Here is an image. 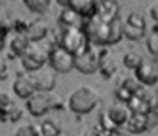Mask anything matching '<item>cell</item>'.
I'll return each instance as SVG.
<instances>
[{
  "label": "cell",
  "mask_w": 158,
  "mask_h": 136,
  "mask_svg": "<svg viewBox=\"0 0 158 136\" xmlns=\"http://www.w3.org/2000/svg\"><path fill=\"white\" fill-rule=\"evenodd\" d=\"M24 2V5L27 7L29 10H32V12H46L48 10V7L51 5V0H22Z\"/></svg>",
  "instance_id": "603a6c76"
},
{
  "label": "cell",
  "mask_w": 158,
  "mask_h": 136,
  "mask_svg": "<svg viewBox=\"0 0 158 136\" xmlns=\"http://www.w3.org/2000/svg\"><path fill=\"white\" fill-rule=\"evenodd\" d=\"M27 46H29V39L26 37L24 32H15L14 36H12L10 43H9L12 56H22L24 51L27 49Z\"/></svg>",
  "instance_id": "e0dca14e"
},
{
  "label": "cell",
  "mask_w": 158,
  "mask_h": 136,
  "mask_svg": "<svg viewBox=\"0 0 158 136\" xmlns=\"http://www.w3.org/2000/svg\"><path fill=\"white\" fill-rule=\"evenodd\" d=\"M82 29H83V32H85V36H87L90 44H95V46H107L109 44L110 22H104V20L97 19L94 15L90 19L83 20Z\"/></svg>",
  "instance_id": "3957f363"
},
{
  "label": "cell",
  "mask_w": 158,
  "mask_h": 136,
  "mask_svg": "<svg viewBox=\"0 0 158 136\" xmlns=\"http://www.w3.org/2000/svg\"><path fill=\"white\" fill-rule=\"evenodd\" d=\"M60 105H61L60 97L51 92H34L26 100V109L29 111V114L36 116V117L46 114L51 109H58Z\"/></svg>",
  "instance_id": "277c9868"
},
{
  "label": "cell",
  "mask_w": 158,
  "mask_h": 136,
  "mask_svg": "<svg viewBox=\"0 0 158 136\" xmlns=\"http://www.w3.org/2000/svg\"><path fill=\"white\" fill-rule=\"evenodd\" d=\"M12 102H14V99H12V95L9 94V92L0 90V111H2V109H5V107H9Z\"/></svg>",
  "instance_id": "4316f807"
},
{
  "label": "cell",
  "mask_w": 158,
  "mask_h": 136,
  "mask_svg": "<svg viewBox=\"0 0 158 136\" xmlns=\"http://www.w3.org/2000/svg\"><path fill=\"white\" fill-rule=\"evenodd\" d=\"M56 2H58L63 9H65V7H68V0H56Z\"/></svg>",
  "instance_id": "d6a6232c"
},
{
  "label": "cell",
  "mask_w": 158,
  "mask_h": 136,
  "mask_svg": "<svg viewBox=\"0 0 158 136\" xmlns=\"http://www.w3.org/2000/svg\"><path fill=\"white\" fill-rule=\"evenodd\" d=\"M36 131H38L39 136H58L61 133V129L53 119H46L39 126H36Z\"/></svg>",
  "instance_id": "ffe728a7"
},
{
  "label": "cell",
  "mask_w": 158,
  "mask_h": 136,
  "mask_svg": "<svg viewBox=\"0 0 158 136\" xmlns=\"http://www.w3.org/2000/svg\"><path fill=\"white\" fill-rule=\"evenodd\" d=\"M49 49L46 44L43 43H29L27 49L24 51V54L21 56L22 60V66L26 68V71H36L39 68H43L48 63V56H49Z\"/></svg>",
  "instance_id": "5b68a950"
},
{
  "label": "cell",
  "mask_w": 158,
  "mask_h": 136,
  "mask_svg": "<svg viewBox=\"0 0 158 136\" xmlns=\"http://www.w3.org/2000/svg\"><path fill=\"white\" fill-rule=\"evenodd\" d=\"M95 3L97 0H68V9L85 20L95 15Z\"/></svg>",
  "instance_id": "5bb4252c"
},
{
  "label": "cell",
  "mask_w": 158,
  "mask_h": 136,
  "mask_svg": "<svg viewBox=\"0 0 158 136\" xmlns=\"http://www.w3.org/2000/svg\"><path fill=\"white\" fill-rule=\"evenodd\" d=\"M7 34H9V27L5 26L4 22H0V44H4V41H5V37H7Z\"/></svg>",
  "instance_id": "4dcf8cb0"
},
{
  "label": "cell",
  "mask_w": 158,
  "mask_h": 136,
  "mask_svg": "<svg viewBox=\"0 0 158 136\" xmlns=\"http://www.w3.org/2000/svg\"><path fill=\"white\" fill-rule=\"evenodd\" d=\"M12 88H14V94L17 95V97L26 99V100L36 92L34 85H32V80H31V75H29L27 71L15 77L14 83H12Z\"/></svg>",
  "instance_id": "4fadbf2b"
},
{
  "label": "cell",
  "mask_w": 158,
  "mask_h": 136,
  "mask_svg": "<svg viewBox=\"0 0 158 136\" xmlns=\"http://www.w3.org/2000/svg\"><path fill=\"white\" fill-rule=\"evenodd\" d=\"M124 37V32H123V20L121 19H116L110 22V36H109V44H116L119 43L121 39Z\"/></svg>",
  "instance_id": "44dd1931"
},
{
  "label": "cell",
  "mask_w": 158,
  "mask_h": 136,
  "mask_svg": "<svg viewBox=\"0 0 158 136\" xmlns=\"http://www.w3.org/2000/svg\"><path fill=\"white\" fill-rule=\"evenodd\" d=\"M146 48L150 51V54L158 56V31H155V32L146 36Z\"/></svg>",
  "instance_id": "cb8c5ba5"
},
{
  "label": "cell",
  "mask_w": 158,
  "mask_h": 136,
  "mask_svg": "<svg viewBox=\"0 0 158 136\" xmlns=\"http://www.w3.org/2000/svg\"><path fill=\"white\" fill-rule=\"evenodd\" d=\"M99 134L100 136H127L129 133H123L119 128V129H110V131H99Z\"/></svg>",
  "instance_id": "f1b7e54d"
},
{
  "label": "cell",
  "mask_w": 158,
  "mask_h": 136,
  "mask_svg": "<svg viewBox=\"0 0 158 136\" xmlns=\"http://www.w3.org/2000/svg\"><path fill=\"white\" fill-rule=\"evenodd\" d=\"M29 75L36 92H51L56 87V71L51 66H43L36 71H31Z\"/></svg>",
  "instance_id": "ba28073f"
},
{
  "label": "cell",
  "mask_w": 158,
  "mask_h": 136,
  "mask_svg": "<svg viewBox=\"0 0 158 136\" xmlns=\"http://www.w3.org/2000/svg\"><path fill=\"white\" fill-rule=\"evenodd\" d=\"M106 114H107V117L112 121V124L116 126V128H123L127 122V119H129L131 111H129V107H127V104H124V102H114V104H110L109 107H107Z\"/></svg>",
  "instance_id": "7c38bea8"
},
{
  "label": "cell",
  "mask_w": 158,
  "mask_h": 136,
  "mask_svg": "<svg viewBox=\"0 0 158 136\" xmlns=\"http://www.w3.org/2000/svg\"><path fill=\"white\" fill-rule=\"evenodd\" d=\"M134 77L143 87H151L158 82V63L153 60H144L134 70Z\"/></svg>",
  "instance_id": "30bf717a"
},
{
  "label": "cell",
  "mask_w": 158,
  "mask_h": 136,
  "mask_svg": "<svg viewBox=\"0 0 158 136\" xmlns=\"http://www.w3.org/2000/svg\"><path fill=\"white\" fill-rule=\"evenodd\" d=\"M150 14H151V19L155 20V22L158 24V0L155 3H151V7H150Z\"/></svg>",
  "instance_id": "f546056e"
},
{
  "label": "cell",
  "mask_w": 158,
  "mask_h": 136,
  "mask_svg": "<svg viewBox=\"0 0 158 136\" xmlns=\"http://www.w3.org/2000/svg\"><path fill=\"white\" fill-rule=\"evenodd\" d=\"M95 17L104 22H112L119 19V3L117 0H97Z\"/></svg>",
  "instance_id": "8fae6325"
},
{
  "label": "cell",
  "mask_w": 158,
  "mask_h": 136,
  "mask_svg": "<svg viewBox=\"0 0 158 136\" xmlns=\"http://www.w3.org/2000/svg\"><path fill=\"white\" fill-rule=\"evenodd\" d=\"M100 97L99 92L90 85H82L75 88L68 97V107L75 114H89L97 107Z\"/></svg>",
  "instance_id": "6da1fadb"
},
{
  "label": "cell",
  "mask_w": 158,
  "mask_h": 136,
  "mask_svg": "<svg viewBox=\"0 0 158 136\" xmlns=\"http://www.w3.org/2000/svg\"><path fill=\"white\" fill-rule=\"evenodd\" d=\"M143 61V56H141L138 51H126L124 53V58H123V63L126 68H131V70H136L138 65Z\"/></svg>",
  "instance_id": "7402d4cb"
},
{
  "label": "cell",
  "mask_w": 158,
  "mask_h": 136,
  "mask_svg": "<svg viewBox=\"0 0 158 136\" xmlns=\"http://www.w3.org/2000/svg\"><path fill=\"white\" fill-rule=\"evenodd\" d=\"M48 24L44 20H32L27 24V29H26V37L29 39V43H41L46 36H48Z\"/></svg>",
  "instance_id": "9a60e30c"
},
{
  "label": "cell",
  "mask_w": 158,
  "mask_h": 136,
  "mask_svg": "<svg viewBox=\"0 0 158 136\" xmlns=\"http://www.w3.org/2000/svg\"><path fill=\"white\" fill-rule=\"evenodd\" d=\"M126 131L129 134H139V133L148 131V119L146 114H139V112H131L129 119L126 124Z\"/></svg>",
  "instance_id": "2e32d148"
},
{
  "label": "cell",
  "mask_w": 158,
  "mask_h": 136,
  "mask_svg": "<svg viewBox=\"0 0 158 136\" xmlns=\"http://www.w3.org/2000/svg\"><path fill=\"white\" fill-rule=\"evenodd\" d=\"M22 116V109L19 107L15 102H12L9 107L2 109L0 111V121H4V122H17L19 119H21Z\"/></svg>",
  "instance_id": "ac0fdd59"
},
{
  "label": "cell",
  "mask_w": 158,
  "mask_h": 136,
  "mask_svg": "<svg viewBox=\"0 0 158 136\" xmlns=\"http://www.w3.org/2000/svg\"><path fill=\"white\" fill-rule=\"evenodd\" d=\"M58 136H68V134H63V133H60V134Z\"/></svg>",
  "instance_id": "836d02e7"
},
{
  "label": "cell",
  "mask_w": 158,
  "mask_h": 136,
  "mask_svg": "<svg viewBox=\"0 0 158 136\" xmlns=\"http://www.w3.org/2000/svg\"><path fill=\"white\" fill-rule=\"evenodd\" d=\"M34 136H39V134H38V133H36V134H34Z\"/></svg>",
  "instance_id": "d590c367"
},
{
  "label": "cell",
  "mask_w": 158,
  "mask_h": 136,
  "mask_svg": "<svg viewBox=\"0 0 158 136\" xmlns=\"http://www.w3.org/2000/svg\"><path fill=\"white\" fill-rule=\"evenodd\" d=\"M60 46L65 48L66 51H70L73 56H78L85 49H89L92 44L89 43L82 27H61Z\"/></svg>",
  "instance_id": "7a4b0ae2"
},
{
  "label": "cell",
  "mask_w": 158,
  "mask_h": 136,
  "mask_svg": "<svg viewBox=\"0 0 158 136\" xmlns=\"http://www.w3.org/2000/svg\"><path fill=\"white\" fill-rule=\"evenodd\" d=\"M80 19H82V17L77 15V14L73 12L72 9H68V7H65V9L61 10V14H60V24H61V27H82L78 24Z\"/></svg>",
  "instance_id": "d6986e66"
},
{
  "label": "cell",
  "mask_w": 158,
  "mask_h": 136,
  "mask_svg": "<svg viewBox=\"0 0 158 136\" xmlns=\"http://www.w3.org/2000/svg\"><path fill=\"white\" fill-rule=\"evenodd\" d=\"M146 119H148V129H153L158 126V109L146 112Z\"/></svg>",
  "instance_id": "484cf974"
},
{
  "label": "cell",
  "mask_w": 158,
  "mask_h": 136,
  "mask_svg": "<svg viewBox=\"0 0 158 136\" xmlns=\"http://www.w3.org/2000/svg\"><path fill=\"white\" fill-rule=\"evenodd\" d=\"M9 77V65L5 60L0 58V80H5Z\"/></svg>",
  "instance_id": "83f0119b"
},
{
  "label": "cell",
  "mask_w": 158,
  "mask_h": 136,
  "mask_svg": "<svg viewBox=\"0 0 158 136\" xmlns=\"http://www.w3.org/2000/svg\"><path fill=\"white\" fill-rule=\"evenodd\" d=\"M100 61H102V51H97L95 48L90 46L82 54L75 56V68L80 73L90 75V73H95L100 68Z\"/></svg>",
  "instance_id": "52a82bcc"
},
{
  "label": "cell",
  "mask_w": 158,
  "mask_h": 136,
  "mask_svg": "<svg viewBox=\"0 0 158 136\" xmlns=\"http://www.w3.org/2000/svg\"><path fill=\"white\" fill-rule=\"evenodd\" d=\"M2 46H4V44H0V49H2Z\"/></svg>",
  "instance_id": "e575fe53"
},
{
  "label": "cell",
  "mask_w": 158,
  "mask_h": 136,
  "mask_svg": "<svg viewBox=\"0 0 158 136\" xmlns=\"http://www.w3.org/2000/svg\"><path fill=\"white\" fill-rule=\"evenodd\" d=\"M123 32L124 37H127L129 41H138L141 37H144L146 34V22H144L143 15L133 12L126 17V20L123 22Z\"/></svg>",
  "instance_id": "9c48e42d"
},
{
  "label": "cell",
  "mask_w": 158,
  "mask_h": 136,
  "mask_svg": "<svg viewBox=\"0 0 158 136\" xmlns=\"http://www.w3.org/2000/svg\"><path fill=\"white\" fill-rule=\"evenodd\" d=\"M82 136H100V134H99V131H97V129H89V131H85Z\"/></svg>",
  "instance_id": "1f68e13d"
},
{
  "label": "cell",
  "mask_w": 158,
  "mask_h": 136,
  "mask_svg": "<svg viewBox=\"0 0 158 136\" xmlns=\"http://www.w3.org/2000/svg\"><path fill=\"white\" fill-rule=\"evenodd\" d=\"M48 63L56 73H68L70 70L75 68V56L60 44H56V46H51V49H49Z\"/></svg>",
  "instance_id": "8992f818"
},
{
  "label": "cell",
  "mask_w": 158,
  "mask_h": 136,
  "mask_svg": "<svg viewBox=\"0 0 158 136\" xmlns=\"http://www.w3.org/2000/svg\"><path fill=\"white\" fill-rule=\"evenodd\" d=\"M36 126H31V124H22L15 129L14 136H34L36 134Z\"/></svg>",
  "instance_id": "d4e9b609"
}]
</instances>
